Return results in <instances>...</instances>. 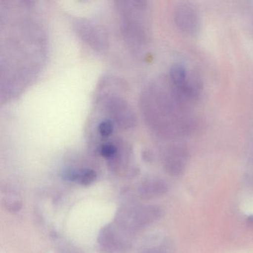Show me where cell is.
I'll return each mask as SVG.
<instances>
[{
  "instance_id": "obj_5",
  "label": "cell",
  "mask_w": 253,
  "mask_h": 253,
  "mask_svg": "<svg viewBox=\"0 0 253 253\" xmlns=\"http://www.w3.org/2000/svg\"><path fill=\"white\" fill-rule=\"evenodd\" d=\"M186 160V152L183 149H174L170 151L165 160L166 171L171 175H179L184 170Z\"/></svg>"
},
{
  "instance_id": "obj_10",
  "label": "cell",
  "mask_w": 253,
  "mask_h": 253,
  "mask_svg": "<svg viewBox=\"0 0 253 253\" xmlns=\"http://www.w3.org/2000/svg\"><path fill=\"white\" fill-rule=\"evenodd\" d=\"M99 152L103 158L112 160L115 158L117 154H118V147H117L116 145L112 143H104L100 146V149H99Z\"/></svg>"
},
{
  "instance_id": "obj_7",
  "label": "cell",
  "mask_w": 253,
  "mask_h": 253,
  "mask_svg": "<svg viewBox=\"0 0 253 253\" xmlns=\"http://www.w3.org/2000/svg\"><path fill=\"white\" fill-rule=\"evenodd\" d=\"M175 20L177 26L183 32L191 33L196 30L198 17L194 10L187 6L177 8L175 12Z\"/></svg>"
},
{
  "instance_id": "obj_1",
  "label": "cell",
  "mask_w": 253,
  "mask_h": 253,
  "mask_svg": "<svg viewBox=\"0 0 253 253\" xmlns=\"http://www.w3.org/2000/svg\"><path fill=\"white\" fill-rule=\"evenodd\" d=\"M121 3L123 5L118 6V9L124 38L131 48H140L146 39L144 2L134 1Z\"/></svg>"
},
{
  "instance_id": "obj_4",
  "label": "cell",
  "mask_w": 253,
  "mask_h": 253,
  "mask_svg": "<svg viewBox=\"0 0 253 253\" xmlns=\"http://www.w3.org/2000/svg\"><path fill=\"white\" fill-rule=\"evenodd\" d=\"M162 210L155 206L140 207L131 212V225L135 228H141L156 221L161 217Z\"/></svg>"
},
{
  "instance_id": "obj_3",
  "label": "cell",
  "mask_w": 253,
  "mask_h": 253,
  "mask_svg": "<svg viewBox=\"0 0 253 253\" xmlns=\"http://www.w3.org/2000/svg\"><path fill=\"white\" fill-rule=\"evenodd\" d=\"M106 108L118 126L129 128L135 125L134 112L126 102L118 97H111L106 100Z\"/></svg>"
},
{
  "instance_id": "obj_9",
  "label": "cell",
  "mask_w": 253,
  "mask_h": 253,
  "mask_svg": "<svg viewBox=\"0 0 253 253\" xmlns=\"http://www.w3.org/2000/svg\"><path fill=\"white\" fill-rule=\"evenodd\" d=\"M97 177V173L94 170L86 169L78 174H72L71 175V179L77 180L80 183L84 186H88L92 183Z\"/></svg>"
},
{
  "instance_id": "obj_11",
  "label": "cell",
  "mask_w": 253,
  "mask_h": 253,
  "mask_svg": "<svg viewBox=\"0 0 253 253\" xmlns=\"http://www.w3.org/2000/svg\"><path fill=\"white\" fill-rule=\"evenodd\" d=\"M114 131L113 123L111 120H105L98 125V132L101 137L106 138L112 135Z\"/></svg>"
},
{
  "instance_id": "obj_8",
  "label": "cell",
  "mask_w": 253,
  "mask_h": 253,
  "mask_svg": "<svg viewBox=\"0 0 253 253\" xmlns=\"http://www.w3.org/2000/svg\"><path fill=\"white\" fill-rule=\"evenodd\" d=\"M81 36L87 42L90 43L96 49H102L105 47V41L103 35H100L99 29L91 25H82L81 26Z\"/></svg>"
},
{
  "instance_id": "obj_12",
  "label": "cell",
  "mask_w": 253,
  "mask_h": 253,
  "mask_svg": "<svg viewBox=\"0 0 253 253\" xmlns=\"http://www.w3.org/2000/svg\"><path fill=\"white\" fill-rule=\"evenodd\" d=\"M247 223L249 226L253 228V215L249 216L247 219Z\"/></svg>"
},
{
  "instance_id": "obj_2",
  "label": "cell",
  "mask_w": 253,
  "mask_h": 253,
  "mask_svg": "<svg viewBox=\"0 0 253 253\" xmlns=\"http://www.w3.org/2000/svg\"><path fill=\"white\" fill-rule=\"evenodd\" d=\"M170 82L188 101L194 100L199 95L201 90L199 81L182 65H175L171 68Z\"/></svg>"
},
{
  "instance_id": "obj_6",
  "label": "cell",
  "mask_w": 253,
  "mask_h": 253,
  "mask_svg": "<svg viewBox=\"0 0 253 253\" xmlns=\"http://www.w3.org/2000/svg\"><path fill=\"white\" fill-rule=\"evenodd\" d=\"M168 190V185L164 180L152 179L140 185L139 192L140 196L145 199H153L163 196Z\"/></svg>"
}]
</instances>
